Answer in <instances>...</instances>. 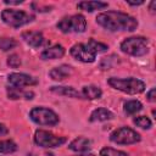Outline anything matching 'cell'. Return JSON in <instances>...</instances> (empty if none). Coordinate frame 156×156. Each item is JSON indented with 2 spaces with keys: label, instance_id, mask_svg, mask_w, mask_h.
<instances>
[{
  "label": "cell",
  "instance_id": "cell-15",
  "mask_svg": "<svg viewBox=\"0 0 156 156\" xmlns=\"http://www.w3.org/2000/svg\"><path fill=\"white\" fill-rule=\"evenodd\" d=\"M72 67L69 65H61L58 67H55L52 68L50 72H49V76L54 79V80H57V82H61L63 79H66L67 77H69L72 74Z\"/></svg>",
  "mask_w": 156,
  "mask_h": 156
},
{
  "label": "cell",
  "instance_id": "cell-17",
  "mask_svg": "<svg viewBox=\"0 0 156 156\" xmlns=\"http://www.w3.org/2000/svg\"><path fill=\"white\" fill-rule=\"evenodd\" d=\"M50 90L54 94H57L61 96H67V98H73V99H83L80 91L76 90L72 87H51Z\"/></svg>",
  "mask_w": 156,
  "mask_h": 156
},
{
  "label": "cell",
  "instance_id": "cell-12",
  "mask_svg": "<svg viewBox=\"0 0 156 156\" xmlns=\"http://www.w3.org/2000/svg\"><path fill=\"white\" fill-rule=\"evenodd\" d=\"M90 147H91V141L88 138H84V136H78L68 144L69 150H72L74 152H79V154L89 151Z\"/></svg>",
  "mask_w": 156,
  "mask_h": 156
},
{
  "label": "cell",
  "instance_id": "cell-9",
  "mask_svg": "<svg viewBox=\"0 0 156 156\" xmlns=\"http://www.w3.org/2000/svg\"><path fill=\"white\" fill-rule=\"evenodd\" d=\"M69 54L72 55V57H74L76 60L80 61V62H84V63H91L96 58V52L93 50V48L88 43L74 44L71 48Z\"/></svg>",
  "mask_w": 156,
  "mask_h": 156
},
{
  "label": "cell",
  "instance_id": "cell-32",
  "mask_svg": "<svg viewBox=\"0 0 156 156\" xmlns=\"http://www.w3.org/2000/svg\"><path fill=\"white\" fill-rule=\"evenodd\" d=\"M127 4H128V5H130V6H139V5H143V4H144V1H136V2L127 1Z\"/></svg>",
  "mask_w": 156,
  "mask_h": 156
},
{
  "label": "cell",
  "instance_id": "cell-18",
  "mask_svg": "<svg viewBox=\"0 0 156 156\" xmlns=\"http://www.w3.org/2000/svg\"><path fill=\"white\" fill-rule=\"evenodd\" d=\"M107 6H108V4L102 2V1H80L77 5V7L79 10H83L87 12H93L95 10H102Z\"/></svg>",
  "mask_w": 156,
  "mask_h": 156
},
{
  "label": "cell",
  "instance_id": "cell-3",
  "mask_svg": "<svg viewBox=\"0 0 156 156\" xmlns=\"http://www.w3.org/2000/svg\"><path fill=\"white\" fill-rule=\"evenodd\" d=\"M121 51L130 56H144L149 52V40L144 37H129L121 43Z\"/></svg>",
  "mask_w": 156,
  "mask_h": 156
},
{
  "label": "cell",
  "instance_id": "cell-23",
  "mask_svg": "<svg viewBox=\"0 0 156 156\" xmlns=\"http://www.w3.org/2000/svg\"><path fill=\"white\" fill-rule=\"evenodd\" d=\"M18 45L17 40H15L13 38H6V37H2L0 38V49L2 51H9V50H12L13 48H16Z\"/></svg>",
  "mask_w": 156,
  "mask_h": 156
},
{
  "label": "cell",
  "instance_id": "cell-29",
  "mask_svg": "<svg viewBox=\"0 0 156 156\" xmlns=\"http://www.w3.org/2000/svg\"><path fill=\"white\" fill-rule=\"evenodd\" d=\"M22 2H23V0H5L4 1V4H6V5H20Z\"/></svg>",
  "mask_w": 156,
  "mask_h": 156
},
{
  "label": "cell",
  "instance_id": "cell-30",
  "mask_svg": "<svg viewBox=\"0 0 156 156\" xmlns=\"http://www.w3.org/2000/svg\"><path fill=\"white\" fill-rule=\"evenodd\" d=\"M7 133H9V129H7V127H6L5 124L0 123V136H2V135H6Z\"/></svg>",
  "mask_w": 156,
  "mask_h": 156
},
{
  "label": "cell",
  "instance_id": "cell-33",
  "mask_svg": "<svg viewBox=\"0 0 156 156\" xmlns=\"http://www.w3.org/2000/svg\"><path fill=\"white\" fill-rule=\"evenodd\" d=\"M83 156H84V155H83Z\"/></svg>",
  "mask_w": 156,
  "mask_h": 156
},
{
  "label": "cell",
  "instance_id": "cell-31",
  "mask_svg": "<svg viewBox=\"0 0 156 156\" xmlns=\"http://www.w3.org/2000/svg\"><path fill=\"white\" fill-rule=\"evenodd\" d=\"M155 6H156V1H151L149 5V10L151 13H155Z\"/></svg>",
  "mask_w": 156,
  "mask_h": 156
},
{
  "label": "cell",
  "instance_id": "cell-8",
  "mask_svg": "<svg viewBox=\"0 0 156 156\" xmlns=\"http://www.w3.org/2000/svg\"><path fill=\"white\" fill-rule=\"evenodd\" d=\"M66 140L67 139L65 136H58L51 132L43 130V129H38L34 133V143L40 147H46V149L58 147L63 145Z\"/></svg>",
  "mask_w": 156,
  "mask_h": 156
},
{
  "label": "cell",
  "instance_id": "cell-25",
  "mask_svg": "<svg viewBox=\"0 0 156 156\" xmlns=\"http://www.w3.org/2000/svg\"><path fill=\"white\" fill-rule=\"evenodd\" d=\"M100 156H129V154L112 147H102L100 150Z\"/></svg>",
  "mask_w": 156,
  "mask_h": 156
},
{
  "label": "cell",
  "instance_id": "cell-5",
  "mask_svg": "<svg viewBox=\"0 0 156 156\" xmlns=\"http://www.w3.org/2000/svg\"><path fill=\"white\" fill-rule=\"evenodd\" d=\"M56 27L62 33H83L87 28V21L83 15L78 13L61 18Z\"/></svg>",
  "mask_w": 156,
  "mask_h": 156
},
{
  "label": "cell",
  "instance_id": "cell-26",
  "mask_svg": "<svg viewBox=\"0 0 156 156\" xmlns=\"http://www.w3.org/2000/svg\"><path fill=\"white\" fill-rule=\"evenodd\" d=\"M88 44L93 48V50H94L96 54H99V52H104V51H106V50L108 49V46H107L106 44L100 43V41H98V40L93 39V38H90V39L88 40Z\"/></svg>",
  "mask_w": 156,
  "mask_h": 156
},
{
  "label": "cell",
  "instance_id": "cell-16",
  "mask_svg": "<svg viewBox=\"0 0 156 156\" xmlns=\"http://www.w3.org/2000/svg\"><path fill=\"white\" fill-rule=\"evenodd\" d=\"M112 118H113V113L110 110H107L105 107H98L90 113L89 121L90 122H105V121H108Z\"/></svg>",
  "mask_w": 156,
  "mask_h": 156
},
{
  "label": "cell",
  "instance_id": "cell-2",
  "mask_svg": "<svg viewBox=\"0 0 156 156\" xmlns=\"http://www.w3.org/2000/svg\"><path fill=\"white\" fill-rule=\"evenodd\" d=\"M107 84L122 93L129 94V95H135L140 94L145 90V83L138 78L129 77V78H116L111 77L107 79Z\"/></svg>",
  "mask_w": 156,
  "mask_h": 156
},
{
  "label": "cell",
  "instance_id": "cell-7",
  "mask_svg": "<svg viewBox=\"0 0 156 156\" xmlns=\"http://www.w3.org/2000/svg\"><path fill=\"white\" fill-rule=\"evenodd\" d=\"M140 139H141L140 134L129 127H121L118 129H115L110 134V140L118 145L135 144V143H139Z\"/></svg>",
  "mask_w": 156,
  "mask_h": 156
},
{
  "label": "cell",
  "instance_id": "cell-6",
  "mask_svg": "<svg viewBox=\"0 0 156 156\" xmlns=\"http://www.w3.org/2000/svg\"><path fill=\"white\" fill-rule=\"evenodd\" d=\"M29 117L34 123H37L39 126H45V127H54L60 121L57 113L46 107L32 108L29 112Z\"/></svg>",
  "mask_w": 156,
  "mask_h": 156
},
{
  "label": "cell",
  "instance_id": "cell-24",
  "mask_svg": "<svg viewBox=\"0 0 156 156\" xmlns=\"http://www.w3.org/2000/svg\"><path fill=\"white\" fill-rule=\"evenodd\" d=\"M133 122H134V124L136 127H139L141 129H150L151 126H152L151 119L149 117H146V116H138V117H135L133 119Z\"/></svg>",
  "mask_w": 156,
  "mask_h": 156
},
{
  "label": "cell",
  "instance_id": "cell-13",
  "mask_svg": "<svg viewBox=\"0 0 156 156\" xmlns=\"http://www.w3.org/2000/svg\"><path fill=\"white\" fill-rule=\"evenodd\" d=\"M63 55H65V48L60 44H56L46 48L40 54V57L41 60H56V58H61Z\"/></svg>",
  "mask_w": 156,
  "mask_h": 156
},
{
  "label": "cell",
  "instance_id": "cell-11",
  "mask_svg": "<svg viewBox=\"0 0 156 156\" xmlns=\"http://www.w3.org/2000/svg\"><path fill=\"white\" fill-rule=\"evenodd\" d=\"M22 39L32 48H41L44 45H46L49 41L48 39L43 35V33L40 32H35V30H27L22 33Z\"/></svg>",
  "mask_w": 156,
  "mask_h": 156
},
{
  "label": "cell",
  "instance_id": "cell-20",
  "mask_svg": "<svg viewBox=\"0 0 156 156\" xmlns=\"http://www.w3.org/2000/svg\"><path fill=\"white\" fill-rule=\"evenodd\" d=\"M118 63H119V57H118L117 55H115V54H111V55L105 56V57H102V58L100 60L99 67H100L101 69L106 71V69H111L112 67H115V66L118 65Z\"/></svg>",
  "mask_w": 156,
  "mask_h": 156
},
{
  "label": "cell",
  "instance_id": "cell-14",
  "mask_svg": "<svg viewBox=\"0 0 156 156\" xmlns=\"http://www.w3.org/2000/svg\"><path fill=\"white\" fill-rule=\"evenodd\" d=\"M6 93L9 99L11 100H18V99H26V100H32L34 98V93L29 90H23L22 88H16V87H7Z\"/></svg>",
  "mask_w": 156,
  "mask_h": 156
},
{
  "label": "cell",
  "instance_id": "cell-21",
  "mask_svg": "<svg viewBox=\"0 0 156 156\" xmlns=\"http://www.w3.org/2000/svg\"><path fill=\"white\" fill-rule=\"evenodd\" d=\"M123 110H124V113L127 115H135L143 110V104L139 100H129L124 102Z\"/></svg>",
  "mask_w": 156,
  "mask_h": 156
},
{
  "label": "cell",
  "instance_id": "cell-1",
  "mask_svg": "<svg viewBox=\"0 0 156 156\" xmlns=\"http://www.w3.org/2000/svg\"><path fill=\"white\" fill-rule=\"evenodd\" d=\"M96 23L110 32H134L138 21L133 16L121 11H106L96 16Z\"/></svg>",
  "mask_w": 156,
  "mask_h": 156
},
{
  "label": "cell",
  "instance_id": "cell-10",
  "mask_svg": "<svg viewBox=\"0 0 156 156\" xmlns=\"http://www.w3.org/2000/svg\"><path fill=\"white\" fill-rule=\"evenodd\" d=\"M7 80L11 84V87H16V88L30 87L38 83V80L34 77L26 73H10L7 76Z\"/></svg>",
  "mask_w": 156,
  "mask_h": 156
},
{
  "label": "cell",
  "instance_id": "cell-22",
  "mask_svg": "<svg viewBox=\"0 0 156 156\" xmlns=\"http://www.w3.org/2000/svg\"><path fill=\"white\" fill-rule=\"evenodd\" d=\"M17 150V144L12 140H0V154H12Z\"/></svg>",
  "mask_w": 156,
  "mask_h": 156
},
{
  "label": "cell",
  "instance_id": "cell-28",
  "mask_svg": "<svg viewBox=\"0 0 156 156\" xmlns=\"http://www.w3.org/2000/svg\"><path fill=\"white\" fill-rule=\"evenodd\" d=\"M146 99H147L150 102H155V101H156V90H155V88H151V89L146 93Z\"/></svg>",
  "mask_w": 156,
  "mask_h": 156
},
{
  "label": "cell",
  "instance_id": "cell-19",
  "mask_svg": "<svg viewBox=\"0 0 156 156\" xmlns=\"http://www.w3.org/2000/svg\"><path fill=\"white\" fill-rule=\"evenodd\" d=\"M83 99H88V100H95V99H100L102 95V91L99 87L96 85H84L82 91H80Z\"/></svg>",
  "mask_w": 156,
  "mask_h": 156
},
{
  "label": "cell",
  "instance_id": "cell-27",
  "mask_svg": "<svg viewBox=\"0 0 156 156\" xmlns=\"http://www.w3.org/2000/svg\"><path fill=\"white\" fill-rule=\"evenodd\" d=\"M7 65H9L10 67H12V68L20 67V66H21V57H20L18 55H16V54L10 55V56L7 57Z\"/></svg>",
  "mask_w": 156,
  "mask_h": 156
},
{
  "label": "cell",
  "instance_id": "cell-4",
  "mask_svg": "<svg viewBox=\"0 0 156 156\" xmlns=\"http://www.w3.org/2000/svg\"><path fill=\"white\" fill-rule=\"evenodd\" d=\"M1 20L5 24L12 28H20L30 23L34 20V15L22 11V10H13V9H5L1 12Z\"/></svg>",
  "mask_w": 156,
  "mask_h": 156
}]
</instances>
